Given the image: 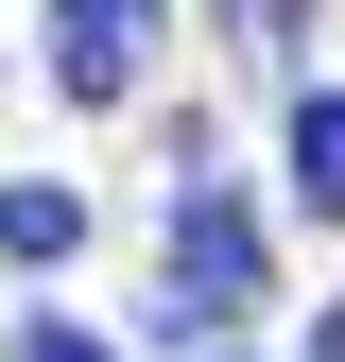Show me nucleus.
I'll return each mask as SVG.
<instances>
[{
  "mask_svg": "<svg viewBox=\"0 0 345 362\" xmlns=\"http://www.w3.org/2000/svg\"><path fill=\"white\" fill-rule=\"evenodd\" d=\"M172 328H242V310H259V207L242 190H207V173H190V190H172Z\"/></svg>",
  "mask_w": 345,
  "mask_h": 362,
  "instance_id": "nucleus-1",
  "label": "nucleus"
},
{
  "mask_svg": "<svg viewBox=\"0 0 345 362\" xmlns=\"http://www.w3.org/2000/svg\"><path fill=\"white\" fill-rule=\"evenodd\" d=\"M139 52H156V0H52V86L69 104H121Z\"/></svg>",
  "mask_w": 345,
  "mask_h": 362,
  "instance_id": "nucleus-2",
  "label": "nucleus"
},
{
  "mask_svg": "<svg viewBox=\"0 0 345 362\" xmlns=\"http://www.w3.org/2000/svg\"><path fill=\"white\" fill-rule=\"evenodd\" d=\"M293 207L345 224V86H311V104H293Z\"/></svg>",
  "mask_w": 345,
  "mask_h": 362,
  "instance_id": "nucleus-3",
  "label": "nucleus"
},
{
  "mask_svg": "<svg viewBox=\"0 0 345 362\" xmlns=\"http://www.w3.org/2000/svg\"><path fill=\"white\" fill-rule=\"evenodd\" d=\"M69 242H86L69 190H0V259H69Z\"/></svg>",
  "mask_w": 345,
  "mask_h": 362,
  "instance_id": "nucleus-4",
  "label": "nucleus"
},
{
  "mask_svg": "<svg viewBox=\"0 0 345 362\" xmlns=\"http://www.w3.org/2000/svg\"><path fill=\"white\" fill-rule=\"evenodd\" d=\"M242 52H293V0H242Z\"/></svg>",
  "mask_w": 345,
  "mask_h": 362,
  "instance_id": "nucleus-5",
  "label": "nucleus"
},
{
  "mask_svg": "<svg viewBox=\"0 0 345 362\" xmlns=\"http://www.w3.org/2000/svg\"><path fill=\"white\" fill-rule=\"evenodd\" d=\"M18 362H104V345H86V328H52V310H35V345H18Z\"/></svg>",
  "mask_w": 345,
  "mask_h": 362,
  "instance_id": "nucleus-6",
  "label": "nucleus"
},
{
  "mask_svg": "<svg viewBox=\"0 0 345 362\" xmlns=\"http://www.w3.org/2000/svg\"><path fill=\"white\" fill-rule=\"evenodd\" d=\"M311 362H345V310H328V345H311Z\"/></svg>",
  "mask_w": 345,
  "mask_h": 362,
  "instance_id": "nucleus-7",
  "label": "nucleus"
}]
</instances>
